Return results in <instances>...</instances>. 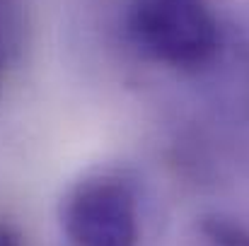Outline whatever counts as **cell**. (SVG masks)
I'll use <instances>...</instances> for the list:
<instances>
[{"instance_id":"obj_1","label":"cell","mask_w":249,"mask_h":246,"mask_svg":"<svg viewBox=\"0 0 249 246\" xmlns=\"http://www.w3.org/2000/svg\"><path fill=\"white\" fill-rule=\"evenodd\" d=\"M126 32L145 58L181 73L203 70L223 46L208 0H131Z\"/></svg>"},{"instance_id":"obj_2","label":"cell","mask_w":249,"mask_h":246,"mask_svg":"<svg viewBox=\"0 0 249 246\" xmlns=\"http://www.w3.org/2000/svg\"><path fill=\"white\" fill-rule=\"evenodd\" d=\"M61 227L68 246H136L138 196L119 174L87 176L68 191Z\"/></svg>"},{"instance_id":"obj_3","label":"cell","mask_w":249,"mask_h":246,"mask_svg":"<svg viewBox=\"0 0 249 246\" xmlns=\"http://www.w3.org/2000/svg\"><path fill=\"white\" fill-rule=\"evenodd\" d=\"M27 32L24 7L19 0H0V61L7 66L19 51Z\"/></svg>"},{"instance_id":"obj_4","label":"cell","mask_w":249,"mask_h":246,"mask_svg":"<svg viewBox=\"0 0 249 246\" xmlns=\"http://www.w3.org/2000/svg\"><path fill=\"white\" fill-rule=\"evenodd\" d=\"M203 239L211 246H249V230L240 222L223 217V215H211L203 217L198 225Z\"/></svg>"},{"instance_id":"obj_5","label":"cell","mask_w":249,"mask_h":246,"mask_svg":"<svg viewBox=\"0 0 249 246\" xmlns=\"http://www.w3.org/2000/svg\"><path fill=\"white\" fill-rule=\"evenodd\" d=\"M0 246H22L19 232L7 222H0Z\"/></svg>"},{"instance_id":"obj_6","label":"cell","mask_w":249,"mask_h":246,"mask_svg":"<svg viewBox=\"0 0 249 246\" xmlns=\"http://www.w3.org/2000/svg\"><path fill=\"white\" fill-rule=\"evenodd\" d=\"M2 73H5V63L0 61V87H2Z\"/></svg>"}]
</instances>
